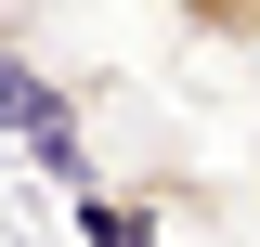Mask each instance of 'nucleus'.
<instances>
[{
	"label": "nucleus",
	"instance_id": "obj_1",
	"mask_svg": "<svg viewBox=\"0 0 260 247\" xmlns=\"http://www.w3.org/2000/svg\"><path fill=\"white\" fill-rule=\"evenodd\" d=\"M0 130L26 143V169H52L65 195H91L104 169H91V91L65 78V65H39L26 39H0Z\"/></svg>",
	"mask_w": 260,
	"mask_h": 247
},
{
	"label": "nucleus",
	"instance_id": "obj_3",
	"mask_svg": "<svg viewBox=\"0 0 260 247\" xmlns=\"http://www.w3.org/2000/svg\"><path fill=\"white\" fill-rule=\"evenodd\" d=\"M169 26L195 52H260V0H169Z\"/></svg>",
	"mask_w": 260,
	"mask_h": 247
},
{
	"label": "nucleus",
	"instance_id": "obj_2",
	"mask_svg": "<svg viewBox=\"0 0 260 247\" xmlns=\"http://www.w3.org/2000/svg\"><path fill=\"white\" fill-rule=\"evenodd\" d=\"M78 234H91V247H182L156 208H143V195H130V182H91V195H78Z\"/></svg>",
	"mask_w": 260,
	"mask_h": 247
}]
</instances>
